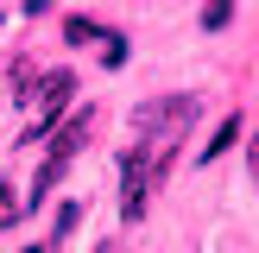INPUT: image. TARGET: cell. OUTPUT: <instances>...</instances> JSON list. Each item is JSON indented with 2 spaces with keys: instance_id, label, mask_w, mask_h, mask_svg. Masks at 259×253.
I'll use <instances>...</instances> for the list:
<instances>
[{
  "instance_id": "obj_1",
  "label": "cell",
  "mask_w": 259,
  "mask_h": 253,
  "mask_svg": "<svg viewBox=\"0 0 259 253\" xmlns=\"http://www.w3.org/2000/svg\"><path fill=\"white\" fill-rule=\"evenodd\" d=\"M89 133H95V108H76L70 120H63L57 133H51V146H45V164H38V177H32V190H25V196H19L25 209H38V202L51 196V184H57V177H63V164H70L76 152L89 146Z\"/></svg>"
},
{
  "instance_id": "obj_2",
  "label": "cell",
  "mask_w": 259,
  "mask_h": 253,
  "mask_svg": "<svg viewBox=\"0 0 259 253\" xmlns=\"http://www.w3.org/2000/svg\"><path fill=\"white\" fill-rule=\"evenodd\" d=\"M196 108H202L196 95H158V101H139L133 108V126L146 139H158V146H177V133L196 120Z\"/></svg>"
},
{
  "instance_id": "obj_3",
  "label": "cell",
  "mask_w": 259,
  "mask_h": 253,
  "mask_svg": "<svg viewBox=\"0 0 259 253\" xmlns=\"http://www.w3.org/2000/svg\"><path fill=\"white\" fill-rule=\"evenodd\" d=\"M158 184V171H152V152L146 146H133L120 158V215L126 222H146V190Z\"/></svg>"
},
{
  "instance_id": "obj_4",
  "label": "cell",
  "mask_w": 259,
  "mask_h": 253,
  "mask_svg": "<svg viewBox=\"0 0 259 253\" xmlns=\"http://www.w3.org/2000/svg\"><path fill=\"white\" fill-rule=\"evenodd\" d=\"M70 95H76V76H70V70H51L45 95H38V126H25V139H45L51 126H63V108H70Z\"/></svg>"
},
{
  "instance_id": "obj_5",
  "label": "cell",
  "mask_w": 259,
  "mask_h": 253,
  "mask_svg": "<svg viewBox=\"0 0 259 253\" xmlns=\"http://www.w3.org/2000/svg\"><path fill=\"white\" fill-rule=\"evenodd\" d=\"M240 126H247V120H240V114H228V120L215 126L209 139H202V164H209V158H222V152H228V146H234V139H240Z\"/></svg>"
},
{
  "instance_id": "obj_6",
  "label": "cell",
  "mask_w": 259,
  "mask_h": 253,
  "mask_svg": "<svg viewBox=\"0 0 259 253\" xmlns=\"http://www.w3.org/2000/svg\"><path fill=\"white\" fill-rule=\"evenodd\" d=\"M101 38V25L89 19V13H70V19H63V45H95Z\"/></svg>"
},
{
  "instance_id": "obj_7",
  "label": "cell",
  "mask_w": 259,
  "mask_h": 253,
  "mask_svg": "<svg viewBox=\"0 0 259 253\" xmlns=\"http://www.w3.org/2000/svg\"><path fill=\"white\" fill-rule=\"evenodd\" d=\"M38 95H45L38 70H32V63H19V70H13V101H38Z\"/></svg>"
},
{
  "instance_id": "obj_8",
  "label": "cell",
  "mask_w": 259,
  "mask_h": 253,
  "mask_svg": "<svg viewBox=\"0 0 259 253\" xmlns=\"http://www.w3.org/2000/svg\"><path fill=\"white\" fill-rule=\"evenodd\" d=\"M76 222H82V202H63V209H57V228H51V247H63V240L76 234Z\"/></svg>"
},
{
  "instance_id": "obj_9",
  "label": "cell",
  "mask_w": 259,
  "mask_h": 253,
  "mask_svg": "<svg viewBox=\"0 0 259 253\" xmlns=\"http://www.w3.org/2000/svg\"><path fill=\"white\" fill-rule=\"evenodd\" d=\"M228 19H234V0H209L202 7V32H222Z\"/></svg>"
},
{
  "instance_id": "obj_10",
  "label": "cell",
  "mask_w": 259,
  "mask_h": 253,
  "mask_svg": "<svg viewBox=\"0 0 259 253\" xmlns=\"http://www.w3.org/2000/svg\"><path fill=\"white\" fill-rule=\"evenodd\" d=\"M19 215H25V202H19V196H13V190H7V184H0V228H13V222H19Z\"/></svg>"
},
{
  "instance_id": "obj_11",
  "label": "cell",
  "mask_w": 259,
  "mask_h": 253,
  "mask_svg": "<svg viewBox=\"0 0 259 253\" xmlns=\"http://www.w3.org/2000/svg\"><path fill=\"white\" fill-rule=\"evenodd\" d=\"M101 63H108V70H114V63H126V45H120V38H108V45H101Z\"/></svg>"
},
{
  "instance_id": "obj_12",
  "label": "cell",
  "mask_w": 259,
  "mask_h": 253,
  "mask_svg": "<svg viewBox=\"0 0 259 253\" xmlns=\"http://www.w3.org/2000/svg\"><path fill=\"white\" fill-rule=\"evenodd\" d=\"M25 253H57V247H51V240H38V247H25Z\"/></svg>"
},
{
  "instance_id": "obj_13",
  "label": "cell",
  "mask_w": 259,
  "mask_h": 253,
  "mask_svg": "<svg viewBox=\"0 0 259 253\" xmlns=\"http://www.w3.org/2000/svg\"><path fill=\"white\" fill-rule=\"evenodd\" d=\"M253 171H259V139H253Z\"/></svg>"
},
{
  "instance_id": "obj_14",
  "label": "cell",
  "mask_w": 259,
  "mask_h": 253,
  "mask_svg": "<svg viewBox=\"0 0 259 253\" xmlns=\"http://www.w3.org/2000/svg\"><path fill=\"white\" fill-rule=\"evenodd\" d=\"M101 253H120V247H101Z\"/></svg>"
}]
</instances>
